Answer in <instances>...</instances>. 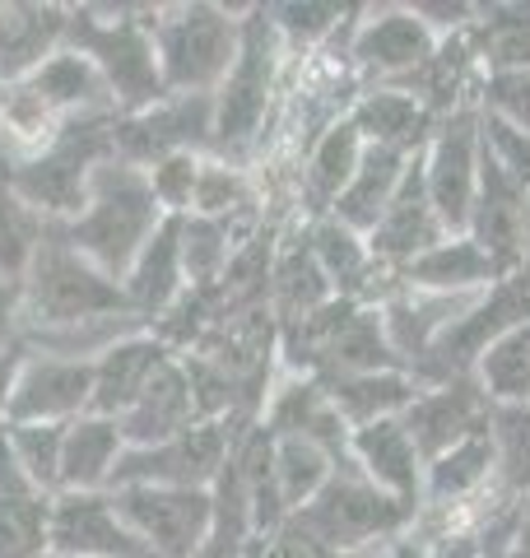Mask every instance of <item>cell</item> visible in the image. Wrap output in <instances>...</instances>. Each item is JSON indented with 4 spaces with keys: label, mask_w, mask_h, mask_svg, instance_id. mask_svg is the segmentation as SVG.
Wrapping results in <instances>:
<instances>
[{
    "label": "cell",
    "mask_w": 530,
    "mask_h": 558,
    "mask_svg": "<svg viewBox=\"0 0 530 558\" xmlns=\"http://www.w3.org/2000/svg\"><path fill=\"white\" fill-rule=\"evenodd\" d=\"M65 47L94 61L117 117H135L168 98L164 75H158L149 5H70Z\"/></svg>",
    "instance_id": "cell-1"
},
{
    "label": "cell",
    "mask_w": 530,
    "mask_h": 558,
    "mask_svg": "<svg viewBox=\"0 0 530 558\" xmlns=\"http://www.w3.org/2000/svg\"><path fill=\"white\" fill-rule=\"evenodd\" d=\"M164 205L154 201V186L140 168L108 159L94 168L88 178V201L70 223H61V238L88 256L98 270H108L112 279L127 275V266L140 256V247L164 229Z\"/></svg>",
    "instance_id": "cell-2"
},
{
    "label": "cell",
    "mask_w": 530,
    "mask_h": 558,
    "mask_svg": "<svg viewBox=\"0 0 530 558\" xmlns=\"http://www.w3.org/2000/svg\"><path fill=\"white\" fill-rule=\"evenodd\" d=\"M285 61H289V47L279 43L265 5L242 10L238 61L215 89V159L242 168L246 154L265 140L279 84H285Z\"/></svg>",
    "instance_id": "cell-3"
},
{
    "label": "cell",
    "mask_w": 530,
    "mask_h": 558,
    "mask_svg": "<svg viewBox=\"0 0 530 558\" xmlns=\"http://www.w3.org/2000/svg\"><path fill=\"white\" fill-rule=\"evenodd\" d=\"M112 121L117 117L65 121L43 149L0 163V182H5L43 223L61 229V223H70L84 209L94 168L112 159Z\"/></svg>",
    "instance_id": "cell-4"
},
{
    "label": "cell",
    "mask_w": 530,
    "mask_h": 558,
    "mask_svg": "<svg viewBox=\"0 0 530 558\" xmlns=\"http://www.w3.org/2000/svg\"><path fill=\"white\" fill-rule=\"evenodd\" d=\"M238 43H242L238 10L209 5V0L154 10V51L168 98L215 94L238 61Z\"/></svg>",
    "instance_id": "cell-5"
},
{
    "label": "cell",
    "mask_w": 530,
    "mask_h": 558,
    "mask_svg": "<svg viewBox=\"0 0 530 558\" xmlns=\"http://www.w3.org/2000/svg\"><path fill=\"white\" fill-rule=\"evenodd\" d=\"M293 521L303 531H312L322 545H330L340 558H353V554L386 545V539H396L405 531H414L419 508L382 494L359 470H349V475H330V484Z\"/></svg>",
    "instance_id": "cell-6"
},
{
    "label": "cell",
    "mask_w": 530,
    "mask_h": 558,
    "mask_svg": "<svg viewBox=\"0 0 530 558\" xmlns=\"http://www.w3.org/2000/svg\"><path fill=\"white\" fill-rule=\"evenodd\" d=\"M177 154H205L215 159V94L164 98L135 117L112 121V159L149 172L154 163Z\"/></svg>",
    "instance_id": "cell-7"
},
{
    "label": "cell",
    "mask_w": 530,
    "mask_h": 558,
    "mask_svg": "<svg viewBox=\"0 0 530 558\" xmlns=\"http://www.w3.org/2000/svg\"><path fill=\"white\" fill-rule=\"evenodd\" d=\"M419 163H423V186L433 196L442 229L461 238L470 229L474 191H480V108H461L442 117L419 154Z\"/></svg>",
    "instance_id": "cell-8"
},
{
    "label": "cell",
    "mask_w": 530,
    "mask_h": 558,
    "mask_svg": "<svg viewBox=\"0 0 530 558\" xmlns=\"http://www.w3.org/2000/svg\"><path fill=\"white\" fill-rule=\"evenodd\" d=\"M127 526L145 539L154 558H201L209 535V488H108Z\"/></svg>",
    "instance_id": "cell-9"
},
{
    "label": "cell",
    "mask_w": 530,
    "mask_h": 558,
    "mask_svg": "<svg viewBox=\"0 0 530 558\" xmlns=\"http://www.w3.org/2000/svg\"><path fill=\"white\" fill-rule=\"evenodd\" d=\"M238 438L224 424H196L154 447H127L112 470L108 488L131 484H158V488H209L219 480L224 461L233 457Z\"/></svg>",
    "instance_id": "cell-10"
},
{
    "label": "cell",
    "mask_w": 530,
    "mask_h": 558,
    "mask_svg": "<svg viewBox=\"0 0 530 558\" xmlns=\"http://www.w3.org/2000/svg\"><path fill=\"white\" fill-rule=\"evenodd\" d=\"M437 43L442 38L419 20L414 5H382V10H363V20H353L345 57L363 80L400 84L433 61Z\"/></svg>",
    "instance_id": "cell-11"
},
{
    "label": "cell",
    "mask_w": 530,
    "mask_h": 558,
    "mask_svg": "<svg viewBox=\"0 0 530 558\" xmlns=\"http://www.w3.org/2000/svg\"><path fill=\"white\" fill-rule=\"evenodd\" d=\"M94 405V359L28 354L14 377L5 424H75Z\"/></svg>",
    "instance_id": "cell-12"
},
{
    "label": "cell",
    "mask_w": 530,
    "mask_h": 558,
    "mask_svg": "<svg viewBox=\"0 0 530 558\" xmlns=\"http://www.w3.org/2000/svg\"><path fill=\"white\" fill-rule=\"evenodd\" d=\"M51 558H154L112 494H57L51 498Z\"/></svg>",
    "instance_id": "cell-13"
},
{
    "label": "cell",
    "mask_w": 530,
    "mask_h": 558,
    "mask_svg": "<svg viewBox=\"0 0 530 558\" xmlns=\"http://www.w3.org/2000/svg\"><path fill=\"white\" fill-rule=\"evenodd\" d=\"M489 396L480 391L474 377H451L437 381V387H419V396L410 400V410L400 414L405 433L414 438L423 465L437 461L442 451H451L456 442H466L470 433H480L489 424Z\"/></svg>",
    "instance_id": "cell-14"
},
{
    "label": "cell",
    "mask_w": 530,
    "mask_h": 558,
    "mask_svg": "<svg viewBox=\"0 0 530 558\" xmlns=\"http://www.w3.org/2000/svg\"><path fill=\"white\" fill-rule=\"evenodd\" d=\"M442 238H451V233L442 229V219L433 209V196H429V186H423V163L414 154L410 168H405L400 191L392 196V205H386V215L377 219V229L368 233V252H373L382 266L405 270L414 256L437 247Z\"/></svg>",
    "instance_id": "cell-15"
},
{
    "label": "cell",
    "mask_w": 530,
    "mask_h": 558,
    "mask_svg": "<svg viewBox=\"0 0 530 558\" xmlns=\"http://www.w3.org/2000/svg\"><path fill=\"white\" fill-rule=\"evenodd\" d=\"M526 196L530 191L521 182H511L507 172L484 154L480 145V191H474V209H470V229L466 238H474L480 247L493 256L507 279L521 266V238H526Z\"/></svg>",
    "instance_id": "cell-16"
},
{
    "label": "cell",
    "mask_w": 530,
    "mask_h": 558,
    "mask_svg": "<svg viewBox=\"0 0 530 558\" xmlns=\"http://www.w3.org/2000/svg\"><path fill=\"white\" fill-rule=\"evenodd\" d=\"M172 359V349L154 336V330H131V336L112 340L103 354H94V405L88 414L121 418L145 387L158 377V368Z\"/></svg>",
    "instance_id": "cell-17"
},
{
    "label": "cell",
    "mask_w": 530,
    "mask_h": 558,
    "mask_svg": "<svg viewBox=\"0 0 530 558\" xmlns=\"http://www.w3.org/2000/svg\"><path fill=\"white\" fill-rule=\"evenodd\" d=\"M349 457H353V470H359L368 484H377L382 494H392V498L423 512V457H419V447H414L410 433H405L400 418H382V424L353 428Z\"/></svg>",
    "instance_id": "cell-18"
},
{
    "label": "cell",
    "mask_w": 530,
    "mask_h": 558,
    "mask_svg": "<svg viewBox=\"0 0 530 558\" xmlns=\"http://www.w3.org/2000/svg\"><path fill=\"white\" fill-rule=\"evenodd\" d=\"M51 498L20 470L0 433V558H51Z\"/></svg>",
    "instance_id": "cell-19"
},
{
    "label": "cell",
    "mask_w": 530,
    "mask_h": 558,
    "mask_svg": "<svg viewBox=\"0 0 530 558\" xmlns=\"http://www.w3.org/2000/svg\"><path fill=\"white\" fill-rule=\"evenodd\" d=\"M196 424H209V418H201L196 391H191V377H186V363L177 354L164 363V368H158V377L145 387V396H140L135 405L117 418L127 447L168 442V438H177V433H186Z\"/></svg>",
    "instance_id": "cell-20"
},
{
    "label": "cell",
    "mask_w": 530,
    "mask_h": 558,
    "mask_svg": "<svg viewBox=\"0 0 530 558\" xmlns=\"http://www.w3.org/2000/svg\"><path fill=\"white\" fill-rule=\"evenodd\" d=\"M349 121L363 135V145L396 149V154H410V159L423 154V145H429V135L437 126V117L414 94L396 89V84H368L359 102L349 108Z\"/></svg>",
    "instance_id": "cell-21"
},
{
    "label": "cell",
    "mask_w": 530,
    "mask_h": 558,
    "mask_svg": "<svg viewBox=\"0 0 530 558\" xmlns=\"http://www.w3.org/2000/svg\"><path fill=\"white\" fill-rule=\"evenodd\" d=\"M70 5H0V89L28 80L47 57L65 47Z\"/></svg>",
    "instance_id": "cell-22"
},
{
    "label": "cell",
    "mask_w": 530,
    "mask_h": 558,
    "mask_svg": "<svg viewBox=\"0 0 530 558\" xmlns=\"http://www.w3.org/2000/svg\"><path fill=\"white\" fill-rule=\"evenodd\" d=\"M503 279L507 275L493 266V256L466 233L442 238L437 247L414 256L410 266L400 270V284L423 289V293H447V299H474V293H489L493 284H503Z\"/></svg>",
    "instance_id": "cell-23"
},
{
    "label": "cell",
    "mask_w": 530,
    "mask_h": 558,
    "mask_svg": "<svg viewBox=\"0 0 530 558\" xmlns=\"http://www.w3.org/2000/svg\"><path fill=\"white\" fill-rule=\"evenodd\" d=\"M121 293H127L131 312L145 326H154L164 312L186 293V270H182V233H177V219H164L140 256L121 275Z\"/></svg>",
    "instance_id": "cell-24"
},
{
    "label": "cell",
    "mask_w": 530,
    "mask_h": 558,
    "mask_svg": "<svg viewBox=\"0 0 530 558\" xmlns=\"http://www.w3.org/2000/svg\"><path fill=\"white\" fill-rule=\"evenodd\" d=\"M363 135L353 131V121H335L330 131H322L312 140V149L303 154V182H298V209H303V223L326 219L340 191L349 186V178L363 163Z\"/></svg>",
    "instance_id": "cell-25"
},
{
    "label": "cell",
    "mask_w": 530,
    "mask_h": 558,
    "mask_svg": "<svg viewBox=\"0 0 530 558\" xmlns=\"http://www.w3.org/2000/svg\"><path fill=\"white\" fill-rule=\"evenodd\" d=\"M330 299H335V289L308 242V223L298 233H279L275 266H270V312H275L279 330L312 317V312L326 307Z\"/></svg>",
    "instance_id": "cell-26"
},
{
    "label": "cell",
    "mask_w": 530,
    "mask_h": 558,
    "mask_svg": "<svg viewBox=\"0 0 530 558\" xmlns=\"http://www.w3.org/2000/svg\"><path fill=\"white\" fill-rule=\"evenodd\" d=\"M121 451H127V438H121L117 418L84 414V418H75V424H65L61 488L57 494H108Z\"/></svg>",
    "instance_id": "cell-27"
},
{
    "label": "cell",
    "mask_w": 530,
    "mask_h": 558,
    "mask_svg": "<svg viewBox=\"0 0 530 558\" xmlns=\"http://www.w3.org/2000/svg\"><path fill=\"white\" fill-rule=\"evenodd\" d=\"M322 391L353 433L382 424V418H400L419 396V381L410 373H345V377H322Z\"/></svg>",
    "instance_id": "cell-28"
},
{
    "label": "cell",
    "mask_w": 530,
    "mask_h": 558,
    "mask_svg": "<svg viewBox=\"0 0 530 558\" xmlns=\"http://www.w3.org/2000/svg\"><path fill=\"white\" fill-rule=\"evenodd\" d=\"M405 168H410V154L368 145V149H363V163H359V172L349 178V186L340 191V201H335L330 219H340L345 229H353V233L368 238V233L377 229V219L386 215L392 196L400 191Z\"/></svg>",
    "instance_id": "cell-29"
},
{
    "label": "cell",
    "mask_w": 530,
    "mask_h": 558,
    "mask_svg": "<svg viewBox=\"0 0 530 558\" xmlns=\"http://www.w3.org/2000/svg\"><path fill=\"white\" fill-rule=\"evenodd\" d=\"M256 539V512H252V488L242 480L238 457H228L219 480L209 484V535L201 558H246Z\"/></svg>",
    "instance_id": "cell-30"
},
{
    "label": "cell",
    "mask_w": 530,
    "mask_h": 558,
    "mask_svg": "<svg viewBox=\"0 0 530 558\" xmlns=\"http://www.w3.org/2000/svg\"><path fill=\"white\" fill-rule=\"evenodd\" d=\"M493 494L503 502H530V405L489 410Z\"/></svg>",
    "instance_id": "cell-31"
},
{
    "label": "cell",
    "mask_w": 530,
    "mask_h": 558,
    "mask_svg": "<svg viewBox=\"0 0 530 558\" xmlns=\"http://www.w3.org/2000/svg\"><path fill=\"white\" fill-rule=\"evenodd\" d=\"M275 451H270V465H275V488H279V502L285 512L298 517L308 502L322 494L335 475V461L326 457L316 442L308 438H293V433H270Z\"/></svg>",
    "instance_id": "cell-32"
},
{
    "label": "cell",
    "mask_w": 530,
    "mask_h": 558,
    "mask_svg": "<svg viewBox=\"0 0 530 558\" xmlns=\"http://www.w3.org/2000/svg\"><path fill=\"white\" fill-rule=\"evenodd\" d=\"M474 381L489 405H530V322L511 326L507 336L474 363Z\"/></svg>",
    "instance_id": "cell-33"
},
{
    "label": "cell",
    "mask_w": 530,
    "mask_h": 558,
    "mask_svg": "<svg viewBox=\"0 0 530 558\" xmlns=\"http://www.w3.org/2000/svg\"><path fill=\"white\" fill-rule=\"evenodd\" d=\"M191 215L201 219H256L261 215V191L256 178L238 163L201 159L196 196H191Z\"/></svg>",
    "instance_id": "cell-34"
},
{
    "label": "cell",
    "mask_w": 530,
    "mask_h": 558,
    "mask_svg": "<svg viewBox=\"0 0 530 558\" xmlns=\"http://www.w3.org/2000/svg\"><path fill=\"white\" fill-rule=\"evenodd\" d=\"M270 24L279 33V43L289 51H322L335 33L353 24L349 5H316V0H289V5H265Z\"/></svg>",
    "instance_id": "cell-35"
},
{
    "label": "cell",
    "mask_w": 530,
    "mask_h": 558,
    "mask_svg": "<svg viewBox=\"0 0 530 558\" xmlns=\"http://www.w3.org/2000/svg\"><path fill=\"white\" fill-rule=\"evenodd\" d=\"M47 229L51 223H43L5 182H0V279H14V284H20L33 266V256L43 247Z\"/></svg>",
    "instance_id": "cell-36"
},
{
    "label": "cell",
    "mask_w": 530,
    "mask_h": 558,
    "mask_svg": "<svg viewBox=\"0 0 530 558\" xmlns=\"http://www.w3.org/2000/svg\"><path fill=\"white\" fill-rule=\"evenodd\" d=\"M5 442L14 451L20 470L43 488L57 494L61 488V442H65V424H0Z\"/></svg>",
    "instance_id": "cell-37"
},
{
    "label": "cell",
    "mask_w": 530,
    "mask_h": 558,
    "mask_svg": "<svg viewBox=\"0 0 530 558\" xmlns=\"http://www.w3.org/2000/svg\"><path fill=\"white\" fill-rule=\"evenodd\" d=\"M474 108L517 131H530V70H493V75H484Z\"/></svg>",
    "instance_id": "cell-38"
},
{
    "label": "cell",
    "mask_w": 530,
    "mask_h": 558,
    "mask_svg": "<svg viewBox=\"0 0 530 558\" xmlns=\"http://www.w3.org/2000/svg\"><path fill=\"white\" fill-rule=\"evenodd\" d=\"M201 159H205V154H177V159H164V163H154L145 172L149 186H154V201L164 205V215H172V219L191 215V196H196Z\"/></svg>",
    "instance_id": "cell-39"
},
{
    "label": "cell",
    "mask_w": 530,
    "mask_h": 558,
    "mask_svg": "<svg viewBox=\"0 0 530 558\" xmlns=\"http://www.w3.org/2000/svg\"><path fill=\"white\" fill-rule=\"evenodd\" d=\"M480 145L511 182H521L530 191V131H517L507 121L480 112Z\"/></svg>",
    "instance_id": "cell-40"
},
{
    "label": "cell",
    "mask_w": 530,
    "mask_h": 558,
    "mask_svg": "<svg viewBox=\"0 0 530 558\" xmlns=\"http://www.w3.org/2000/svg\"><path fill=\"white\" fill-rule=\"evenodd\" d=\"M246 558H340L330 545H322L312 531H303L298 521L289 517L279 531L270 535H256L252 539V549H246Z\"/></svg>",
    "instance_id": "cell-41"
},
{
    "label": "cell",
    "mask_w": 530,
    "mask_h": 558,
    "mask_svg": "<svg viewBox=\"0 0 530 558\" xmlns=\"http://www.w3.org/2000/svg\"><path fill=\"white\" fill-rule=\"evenodd\" d=\"M423 539H429V554L423 558H484L489 549L484 526H451V531H437Z\"/></svg>",
    "instance_id": "cell-42"
},
{
    "label": "cell",
    "mask_w": 530,
    "mask_h": 558,
    "mask_svg": "<svg viewBox=\"0 0 530 558\" xmlns=\"http://www.w3.org/2000/svg\"><path fill=\"white\" fill-rule=\"evenodd\" d=\"M0 349H24V289L0 279Z\"/></svg>",
    "instance_id": "cell-43"
},
{
    "label": "cell",
    "mask_w": 530,
    "mask_h": 558,
    "mask_svg": "<svg viewBox=\"0 0 530 558\" xmlns=\"http://www.w3.org/2000/svg\"><path fill=\"white\" fill-rule=\"evenodd\" d=\"M423 554H429V539H423L419 531H405V535L386 539V545L363 549V554H353V558H423Z\"/></svg>",
    "instance_id": "cell-44"
},
{
    "label": "cell",
    "mask_w": 530,
    "mask_h": 558,
    "mask_svg": "<svg viewBox=\"0 0 530 558\" xmlns=\"http://www.w3.org/2000/svg\"><path fill=\"white\" fill-rule=\"evenodd\" d=\"M24 368V349H0V424H5L10 396H14V377Z\"/></svg>",
    "instance_id": "cell-45"
},
{
    "label": "cell",
    "mask_w": 530,
    "mask_h": 558,
    "mask_svg": "<svg viewBox=\"0 0 530 558\" xmlns=\"http://www.w3.org/2000/svg\"><path fill=\"white\" fill-rule=\"evenodd\" d=\"M511 279H517V284L530 293V196H526V238H521V266H517V275H511Z\"/></svg>",
    "instance_id": "cell-46"
},
{
    "label": "cell",
    "mask_w": 530,
    "mask_h": 558,
    "mask_svg": "<svg viewBox=\"0 0 530 558\" xmlns=\"http://www.w3.org/2000/svg\"><path fill=\"white\" fill-rule=\"evenodd\" d=\"M511 545L521 554H530V502H521V512H517V535H511Z\"/></svg>",
    "instance_id": "cell-47"
}]
</instances>
